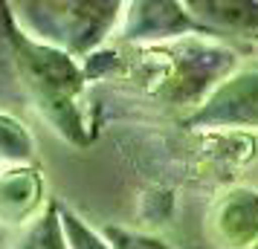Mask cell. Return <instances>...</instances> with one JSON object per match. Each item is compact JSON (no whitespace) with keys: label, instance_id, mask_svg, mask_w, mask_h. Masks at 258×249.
I'll return each mask as SVG.
<instances>
[{"label":"cell","instance_id":"6da1fadb","mask_svg":"<svg viewBox=\"0 0 258 249\" xmlns=\"http://www.w3.org/2000/svg\"><path fill=\"white\" fill-rule=\"evenodd\" d=\"M29 102L76 145H90L84 107V72L73 55L47 47L18 26L9 3H0V102Z\"/></svg>","mask_w":258,"mask_h":249},{"label":"cell","instance_id":"7a4b0ae2","mask_svg":"<svg viewBox=\"0 0 258 249\" xmlns=\"http://www.w3.org/2000/svg\"><path fill=\"white\" fill-rule=\"evenodd\" d=\"M12 9L26 35L67 55H87L116 26L122 3H12Z\"/></svg>","mask_w":258,"mask_h":249},{"label":"cell","instance_id":"3957f363","mask_svg":"<svg viewBox=\"0 0 258 249\" xmlns=\"http://www.w3.org/2000/svg\"><path fill=\"white\" fill-rule=\"evenodd\" d=\"M235 52L209 41H186L174 61V72L160 96L168 102H198L203 105L229 75H235Z\"/></svg>","mask_w":258,"mask_h":249},{"label":"cell","instance_id":"277c9868","mask_svg":"<svg viewBox=\"0 0 258 249\" xmlns=\"http://www.w3.org/2000/svg\"><path fill=\"white\" fill-rule=\"evenodd\" d=\"M191 128H258V70L229 75L188 116Z\"/></svg>","mask_w":258,"mask_h":249},{"label":"cell","instance_id":"5b68a950","mask_svg":"<svg viewBox=\"0 0 258 249\" xmlns=\"http://www.w3.org/2000/svg\"><path fill=\"white\" fill-rule=\"evenodd\" d=\"M212 237L221 249L258 246V191H226L212 212Z\"/></svg>","mask_w":258,"mask_h":249},{"label":"cell","instance_id":"8992f818","mask_svg":"<svg viewBox=\"0 0 258 249\" xmlns=\"http://www.w3.org/2000/svg\"><path fill=\"white\" fill-rule=\"evenodd\" d=\"M125 38L134 41H154V38H174L188 32H203V26L191 18L183 3H157V0H142L131 3L125 12Z\"/></svg>","mask_w":258,"mask_h":249},{"label":"cell","instance_id":"52a82bcc","mask_svg":"<svg viewBox=\"0 0 258 249\" xmlns=\"http://www.w3.org/2000/svg\"><path fill=\"white\" fill-rule=\"evenodd\" d=\"M44 200V180L38 168L15 165L0 171V223H24Z\"/></svg>","mask_w":258,"mask_h":249},{"label":"cell","instance_id":"ba28073f","mask_svg":"<svg viewBox=\"0 0 258 249\" xmlns=\"http://www.w3.org/2000/svg\"><path fill=\"white\" fill-rule=\"evenodd\" d=\"M186 9L206 32L258 35V0H188Z\"/></svg>","mask_w":258,"mask_h":249},{"label":"cell","instance_id":"9c48e42d","mask_svg":"<svg viewBox=\"0 0 258 249\" xmlns=\"http://www.w3.org/2000/svg\"><path fill=\"white\" fill-rule=\"evenodd\" d=\"M18 249H70L67 235H64V223H61L58 203H47L44 214H38L24 232Z\"/></svg>","mask_w":258,"mask_h":249},{"label":"cell","instance_id":"30bf717a","mask_svg":"<svg viewBox=\"0 0 258 249\" xmlns=\"http://www.w3.org/2000/svg\"><path fill=\"white\" fill-rule=\"evenodd\" d=\"M32 151H35V142L29 131L9 113H0V162L24 165L26 159H32Z\"/></svg>","mask_w":258,"mask_h":249},{"label":"cell","instance_id":"8fae6325","mask_svg":"<svg viewBox=\"0 0 258 249\" xmlns=\"http://www.w3.org/2000/svg\"><path fill=\"white\" fill-rule=\"evenodd\" d=\"M61 223H64V235L70 249H110L107 240L102 237V232H96L84 223L82 217L70 209H61Z\"/></svg>","mask_w":258,"mask_h":249},{"label":"cell","instance_id":"7c38bea8","mask_svg":"<svg viewBox=\"0 0 258 249\" xmlns=\"http://www.w3.org/2000/svg\"><path fill=\"white\" fill-rule=\"evenodd\" d=\"M99 232H102V237L107 240L110 249H171L160 237L134 232V229H125V226H102Z\"/></svg>","mask_w":258,"mask_h":249},{"label":"cell","instance_id":"4fadbf2b","mask_svg":"<svg viewBox=\"0 0 258 249\" xmlns=\"http://www.w3.org/2000/svg\"><path fill=\"white\" fill-rule=\"evenodd\" d=\"M255 249H258V246H255Z\"/></svg>","mask_w":258,"mask_h":249}]
</instances>
